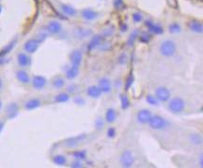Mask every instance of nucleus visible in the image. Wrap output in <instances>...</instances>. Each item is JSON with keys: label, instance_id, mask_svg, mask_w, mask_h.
I'll return each mask as SVG.
<instances>
[{"label": "nucleus", "instance_id": "obj_41", "mask_svg": "<svg viewBox=\"0 0 203 168\" xmlns=\"http://www.w3.org/2000/svg\"><path fill=\"white\" fill-rule=\"evenodd\" d=\"M107 136L109 138H114L116 136V129L115 128H109L107 130Z\"/></svg>", "mask_w": 203, "mask_h": 168}, {"label": "nucleus", "instance_id": "obj_49", "mask_svg": "<svg viewBox=\"0 0 203 168\" xmlns=\"http://www.w3.org/2000/svg\"><path fill=\"white\" fill-rule=\"evenodd\" d=\"M2 85H3V83H2V80H1V78H0V89H1Z\"/></svg>", "mask_w": 203, "mask_h": 168}, {"label": "nucleus", "instance_id": "obj_6", "mask_svg": "<svg viewBox=\"0 0 203 168\" xmlns=\"http://www.w3.org/2000/svg\"><path fill=\"white\" fill-rule=\"evenodd\" d=\"M150 117H151V113L149 110H147V109H143V110L138 111L136 115V119L141 124L148 123Z\"/></svg>", "mask_w": 203, "mask_h": 168}, {"label": "nucleus", "instance_id": "obj_33", "mask_svg": "<svg viewBox=\"0 0 203 168\" xmlns=\"http://www.w3.org/2000/svg\"><path fill=\"white\" fill-rule=\"evenodd\" d=\"M74 157L76 160H79V161H82V160H85L87 157V152L85 150H77L74 152Z\"/></svg>", "mask_w": 203, "mask_h": 168}, {"label": "nucleus", "instance_id": "obj_5", "mask_svg": "<svg viewBox=\"0 0 203 168\" xmlns=\"http://www.w3.org/2000/svg\"><path fill=\"white\" fill-rule=\"evenodd\" d=\"M155 97L157 98L159 102H166L170 99L171 94H170V91H169L168 89H167V87L159 86L155 90Z\"/></svg>", "mask_w": 203, "mask_h": 168}, {"label": "nucleus", "instance_id": "obj_27", "mask_svg": "<svg viewBox=\"0 0 203 168\" xmlns=\"http://www.w3.org/2000/svg\"><path fill=\"white\" fill-rule=\"evenodd\" d=\"M16 40H12L11 43H8L6 47H4L3 49H2V51L0 52V56H5L7 54H8L10 53V51L12 49H13V47L15 46V43H16Z\"/></svg>", "mask_w": 203, "mask_h": 168}, {"label": "nucleus", "instance_id": "obj_28", "mask_svg": "<svg viewBox=\"0 0 203 168\" xmlns=\"http://www.w3.org/2000/svg\"><path fill=\"white\" fill-rule=\"evenodd\" d=\"M69 99H70V96L68 95L67 93H60V94H58V95L56 96V97H55V102L62 103V102H68Z\"/></svg>", "mask_w": 203, "mask_h": 168}, {"label": "nucleus", "instance_id": "obj_45", "mask_svg": "<svg viewBox=\"0 0 203 168\" xmlns=\"http://www.w3.org/2000/svg\"><path fill=\"white\" fill-rule=\"evenodd\" d=\"M71 167H75V168H78V167H82V162L79 161V160H76L75 162H74L71 165Z\"/></svg>", "mask_w": 203, "mask_h": 168}, {"label": "nucleus", "instance_id": "obj_29", "mask_svg": "<svg viewBox=\"0 0 203 168\" xmlns=\"http://www.w3.org/2000/svg\"><path fill=\"white\" fill-rule=\"evenodd\" d=\"M139 36V31L138 29H134V30L131 33L130 36H129V39H128V41H127V43H128L129 46H132L134 43V40L137 39V37Z\"/></svg>", "mask_w": 203, "mask_h": 168}, {"label": "nucleus", "instance_id": "obj_52", "mask_svg": "<svg viewBox=\"0 0 203 168\" xmlns=\"http://www.w3.org/2000/svg\"><path fill=\"white\" fill-rule=\"evenodd\" d=\"M35 1H38V0H35Z\"/></svg>", "mask_w": 203, "mask_h": 168}, {"label": "nucleus", "instance_id": "obj_9", "mask_svg": "<svg viewBox=\"0 0 203 168\" xmlns=\"http://www.w3.org/2000/svg\"><path fill=\"white\" fill-rule=\"evenodd\" d=\"M39 41H38L37 40H34V39H30V40H28L27 43H24V50L27 51V53H35L38 48H39Z\"/></svg>", "mask_w": 203, "mask_h": 168}, {"label": "nucleus", "instance_id": "obj_18", "mask_svg": "<svg viewBox=\"0 0 203 168\" xmlns=\"http://www.w3.org/2000/svg\"><path fill=\"white\" fill-rule=\"evenodd\" d=\"M40 106H41V100L37 98L28 100L27 102L24 103V108L27 109V110H34V109H36Z\"/></svg>", "mask_w": 203, "mask_h": 168}, {"label": "nucleus", "instance_id": "obj_51", "mask_svg": "<svg viewBox=\"0 0 203 168\" xmlns=\"http://www.w3.org/2000/svg\"><path fill=\"white\" fill-rule=\"evenodd\" d=\"M0 11H1V7H0Z\"/></svg>", "mask_w": 203, "mask_h": 168}, {"label": "nucleus", "instance_id": "obj_24", "mask_svg": "<svg viewBox=\"0 0 203 168\" xmlns=\"http://www.w3.org/2000/svg\"><path fill=\"white\" fill-rule=\"evenodd\" d=\"M79 73V67L78 66H74L73 65L71 67V68L67 70V72H66V77L68 79H74L75 77H77V75Z\"/></svg>", "mask_w": 203, "mask_h": 168}, {"label": "nucleus", "instance_id": "obj_14", "mask_svg": "<svg viewBox=\"0 0 203 168\" xmlns=\"http://www.w3.org/2000/svg\"><path fill=\"white\" fill-rule=\"evenodd\" d=\"M98 86L100 87L102 93H108V92L111 91V82L106 77L100 79Z\"/></svg>", "mask_w": 203, "mask_h": 168}, {"label": "nucleus", "instance_id": "obj_3", "mask_svg": "<svg viewBox=\"0 0 203 168\" xmlns=\"http://www.w3.org/2000/svg\"><path fill=\"white\" fill-rule=\"evenodd\" d=\"M148 123H149L150 127L155 131H163L167 128V121L163 116L158 115L151 116Z\"/></svg>", "mask_w": 203, "mask_h": 168}, {"label": "nucleus", "instance_id": "obj_50", "mask_svg": "<svg viewBox=\"0 0 203 168\" xmlns=\"http://www.w3.org/2000/svg\"><path fill=\"white\" fill-rule=\"evenodd\" d=\"M1 107H2V102H1V100H0V109H1Z\"/></svg>", "mask_w": 203, "mask_h": 168}, {"label": "nucleus", "instance_id": "obj_1", "mask_svg": "<svg viewBox=\"0 0 203 168\" xmlns=\"http://www.w3.org/2000/svg\"><path fill=\"white\" fill-rule=\"evenodd\" d=\"M177 46L176 43L171 40H164L160 45V53L163 56L171 57L176 54Z\"/></svg>", "mask_w": 203, "mask_h": 168}, {"label": "nucleus", "instance_id": "obj_42", "mask_svg": "<svg viewBox=\"0 0 203 168\" xmlns=\"http://www.w3.org/2000/svg\"><path fill=\"white\" fill-rule=\"evenodd\" d=\"M74 102L76 104H80V105H84L85 104V100L81 97V96H77L74 99Z\"/></svg>", "mask_w": 203, "mask_h": 168}, {"label": "nucleus", "instance_id": "obj_17", "mask_svg": "<svg viewBox=\"0 0 203 168\" xmlns=\"http://www.w3.org/2000/svg\"><path fill=\"white\" fill-rule=\"evenodd\" d=\"M18 64L23 67V68H25V67H28L31 64V58L29 57L27 54L21 53L18 54Z\"/></svg>", "mask_w": 203, "mask_h": 168}, {"label": "nucleus", "instance_id": "obj_43", "mask_svg": "<svg viewBox=\"0 0 203 168\" xmlns=\"http://www.w3.org/2000/svg\"><path fill=\"white\" fill-rule=\"evenodd\" d=\"M126 60H127L126 54H122L121 56H120V58H118V63H120V64H124V63H126Z\"/></svg>", "mask_w": 203, "mask_h": 168}, {"label": "nucleus", "instance_id": "obj_19", "mask_svg": "<svg viewBox=\"0 0 203 168\" xmlns=\"http://www.w3.org/2000/svg\"><path fill=\"white\" fill-rule=\"evenodd\" d=\"M87 94L90 96V98H99L100 96L102 95V91L100 89L99 86H90L88 89H87Z\"/></svg>", "mask_w": 203, "mask_h": 168}, {"label": "nucleus", "instance_id": "obj_7", "mask_svg": "<svg viewBox=\"0 0 203 168\" xmlns=\"http://www.w3.org/2000/svg\"><path fill=\"white\" fill-rule=\"evenodd\" d=\"M70 60L71 63L74 66H80L83 60V54L81 53V51L79 50H74V51L71 52V54H70Z\"/></svg>", "mask_w": 203, "mask_h": 168}, {"label": "nucleus", "instance_id": "obj_16", "mask_svg": "<svg viewBox=\"0 0 203 168\" xmlns=\"http://www.w3.org/2000/svg\"><path fill=\"white\" fill-rule=\"evenodd\" d=\"M145 26H146L148 28H149L150 32H151L152 34L160 35V34H162V33L164 32V29H163L162 26H158V24H153L152 22H150V21H146Z\"/></svg>", "mask_w": 203, "mask_h": 168}, {"label": "nucleus", "instance_id": "obj_26", "mask_svg": "<svg viewBox=\"0 0 203 168\" xmlns=\"http://www.w3.org/2000/svg\"><path fill=\"white\" fill-rule=\"evenodd\" d=\"M61 10L64 12V14L68 15V16H74L76 14V10L74 9L73 7L68 6V5H61Z\"/></svg>", "mask_w": 203, "mask_h": 168}, {"label": "nucleus", "instance_id": "obj_20", "mask_svg": "<svg viewBox=\"0 0 203 168\" xmlns=\"http://www.w3.org/2000/svg\"><path fill=\"white\" fill-rule=\"evenodd\" d=\"M82 17L87 21H92L98 17V13L92 10L87 9L82 11Z\"/></svg>", "mask_w": 203, "mask_h": 168}, {"label": "nucleus", "instance_id": "obj_12", "mask_svg": "<svg viewBox=\"0 0 203 168\" xmlns=\"http://www.w3.org/2000/svg\"><path fill=\"white\" fill-rule=\"evenodd\" d=\"M103 43V36L100 35H96L94 37H92V39L90 40V43L88 45V51H92L96 48H98L99 46L102 45Z\"/></svg>", "mask_w": 203, "mask_h": 168}, {"label": "nucleus", "instance_id": "obj_2", "mask_svg": "<svg viewBox=\"0 0 203 168\" xmlns=\"http://www.w3.org/2000/svg\"><path fill=\"white\" fill-rule=\"evenodd\" d=\"M168 100L169 102L167 104V108L170 112L174 113V114H180L184 110L185 102L183 99L180 97H175L173 99H169Z\"/></svg>", "mask_w": 203, "mask_h": 168}, {"label": "nucleus", "instance_id": "obj_4", "mask_svg": "<svg viewBox=\"0 0 203 168\" xmlns=\"http://www.w3.org/2000/svg\"><path fill=\"white\" fill-rule=\"evenodd\" d=\"M120 163L122 167H132L134 163V156L131 150H124L120 157Z\"/></svg>", "mask_w": 203, "mask_h": 168}, {"label": "nucleus", "instance_id": "obj_13", "mask_svg": "<svg viewBox=\"0 0 203 168\" xmlns=\"http://www.w3.org/2000/svg\"><path fill=\"white\" fill-rule=\"evenodd\" d=\"M46 79L43 76H41V75H36L34 76L32 79V85L35 87L36 89H41L46 86Z\"/></svg>", "mask_w": 203, "mask_h": 168}, {"label": "nucleus", "instance_id": "obj_25", "mask_svg": "<svg viewBox=\"0 0 203 168\" xmlns=\"http://www.w3.org/2000/svg\"><path fill=\"white\" fill-rule=\"evenodd\" d=\"M189 141L192 145L200 146L202 143V137L197 133H191L189 135Z\"/></svg>", "mask_w": 203, "mask_h": 168}, {"label": "nucleus", "instance_id": "obj_23", "mask_svg": "<svg viewBox=\"0 0 203 168\" xmlns=\"http://www.w3.org/2000/svg\"><path fill=\"white\" fill-rule=\"evenodd\" d=\"M117 119V113L114 108H108L105 114V120L108 123H113Z\"/></svg>", "mask_w": 203, "mask_h": 168}, {"label": "nucleus", "instance_id": "obj_36", "mask_svg": "<svg viewBox=\"0 0 203 168\" xmlns=\"http://www.w3.org/2000/svg\"><path fill=\"white\" fill-rule=\"evenodd\" d=\"M181 26L180 24H178L176 23L174 24H171L170 26H169V31H170L171 33H179L181 32Z\"/></svg>", "mask_w": 203, "mask_h": 168}, {"label": "nucleus", "instance_id": "obj_21", "mask_svg": "<svg viewBox=\"0 0 203 168\" xmlns=\"http://www.w3.org/2000/svg\"><path fill=\"white\" fill-rule=\"evenodd\" d=\"M16 77L22 84H28L29 81H30V78H29L28 73L25 70H23L17 71Z\"/></svg>", "mask_w": 203, "mask_h": 168}, {"label": "nucleus", "instance_id": "obj_37", "mask_svg": "<svg viewBox=\"0 0 203 168\" xmlns=\"http://www.w3.org/2000/svg\"><path fill=\"white\" fill-rule=\"evenodd\" d=\"M114 28H115V27H114L113 26H111L110 27H107V28L104 29V31H103V36H104V38L110 37V36H111V35L113 34V33H114V30H115Z\"/></svg>", "mask_w": 203, "mask_h": 168}, {"label": "nucleus", "instance_id": "obj_34", "mask_svg": "<svg viewBox=\"0 0 203 168\" xmlns=\"http://www.w3.org/2000/svg\"><path fill=\"white\" fill-rule=\"evenodd\" d=\"M146 100L148 103L150 104V105H156V106L159 105V100H157V98L152 95H148L146 97Z\"/></svg>", "mask_w": 203, "mask_h": 168}, {"label": "nucleus", "instance_id": "obj_10", "mask_svg": "<svg viewBox=\"0 0 203 168\" xmlns=\"http://www.w3.org/2000/svg\"><path fill=\"white\" fill-rule=\"evenodd\" d=\"M91 34H92L91 29H88V28H76L74 32V37L78 40L86 39V38L90 37Z\"/></svg>", "mask_w": 203, "mask_h": 168}, {"label": "nucleus", "instance_id": "obj_11", "mask_svg": "<svg viewBox=\"0 0 203 168\" xmlns=\"http://www.w3.org/2000/svg\"><path fill=\"white\" fill-rule=\"evenodd\" d=\"M86 138H87L86 134H80V135H78V136L70 138L69 140H67L65 145L68 146V148H74V146H76L77 145H79L81 142L85 141Z\"/></svg>", "mask_w": 203, "mask_h": 168}, {"label": "nucleus", "instance_id": "obj_48", "mask_svg": "<svg viewBox=\"0 0 203 168\" xmlns=\"http://www.w3.org/2000/svg\"><path fill=\"white\" fill-rule=\"evenodd\" d=\"M3 128H4V122H2V121H0V132H2Z\"/></svg>", "mask_w": 203, "mask_h": 168}, {"label": "nucleus", "instance_id": "obj_35", "mask_svg": "<svg viewBox=\"0 0 203 168\" xmlns=\"http://www.w3.org/2000/svg\"><path fill=\"white\" fill-rule=\"evenodd\" d=\"M104 124L105 122L103 117H101V116L97 117V119L95 120V127L97 130H103L104 127Z\"/></svg>", "mask_w": 203, "mask_h": 168}, {"label": "nucleus", "instance_id": "obj_31", "mask_svg": "<svg viewBox=\"0 0 203 168\" xmlns=\"http://www.w3.org/2000/svg\"><path fill=\"white\" fill-rule=\"evenodd\" d=\"M52 84L56 89H61V87L65 85V81H64V79L61 77H56L53 80Z\"/></svg>", "mask_w": 203, "mask_h": 168}, {"label": "nucleus", "instance_id": "obj_44", "mask_svg": "<svg viewBox=\"0 0 203 168\" xmlns=\"http://www.w3.org/2000/svg\"><path fill=\"white\" fill-rule=\"evenodd\" d=\"M46 37H47V34H46V33H40L39 34V38H38V41H39V43H41V41H43L45 39H46Z\"/></svg>", "mask_w": 203, "mask_h": 168}, {"label": "nucleus", "instance_id": "obj_8", "mask_svg": "<svg viewBox=\"0 0 203 168\" xmlns=\"http://www.w3.org/2000/svg\"><path fill=\"white\" fill-rule=\"evenodd\" d=\"M18 112H19V106L16 102H11L6 107V114L10 119H14L18 115Z\"/></svg>", "mask_w": 203, "mask_h": 168}, {"label": "nucleus", "instance_id": "obj_46", "mask_svg": "<svg viewBox=\"0 0 203 168\" xmlns=\"http://www.w3.org/2000/svg\"><path fill=\"white\" fill-rule=\"evenodd\" d=\"M122 6V0H115V8L116 9H120Z\"/></svg>", "mask_w": 203, "mask_h": 168}, {"label": "nucleus", "instance_id": "obj_15", "mask_svg": "<svg viewBox=\"0 0 203 168\" xmlns=\"http://www.w3.org/2000/svg\"><path fill=\"white\" fill-rule=\"evenodd\" d=\"M61 24L57 22V21H51L47 24V31L51 33V34H57V33L61 31Z\"/></svg>", "mask_w": 203, "mask_h": 168}, {"label": "nucleus", "instance_id": "obj_47", "mask_svg": "<svg viewBox=\"0 0 203 168\" xmlns=\"http://www.w3.org/2000/svg\"><path fill=\"white\" fill-rule=\"evenodd\" d=\"M127 28H128V26H127V24H122L121 26H120V31H121V32H126V31H127Z\"/></svg>", "mask_w": 203, "mask_h": 168}, {"label": "nucleus", "instance_id": "obj_38", "mask_svg": "<svg viewBox=\"0 0 203 168\" xmlns=\"http://www.w3.org/2000/svg\"><path fill=\"white\" fill-rule=\"evenodd\" d=\"M133 83H134V75H133V73H131V74L129 75V77L127 78V80H126V84H125V90H129L130 87L132 86Z\"/></svg>", "mask_w": 203, "mask_h": 168}, {"label": "nucleus", "instance_id": "obj_32", "mask_svg": "<svg viewBox=\"0 0 203 168\" xmlns=\"http://www.w3.org/2000/svg\"><path fill=\"white\" fill-rule=\"evenodd\" d=\"M120 102H121V108L124 109V110L130 106L129 99L125 94H120Z\"/></svg>", "mask_w": 203, "mask_h": 168}, {"label": "nucleus", "instance_id": "obj_22", "mask_svg": "<svg viewBox=\"0 0 203 168\" xmlns=\"http://www.w3.org/2000/svg\"><path fill=\"white\" fill-rule=\"evenodd\" d=\"M188 26L190 28V30H192L195 33H202L203 31V26L200 22L198 21H191L189 23Z\"/></svg>", "mask_w": 203, "mask_h": 168}, {"label": "nucleus", "instance_id": "obj_40", "mask_svg": "<svg viewBox=\"0 0 203 168\" xmlns=\"http://www.w3.org/2000/svg\"><path fill=\"white\" fill-rule=\"evenodd\" d=\"M133 20L135 23H139L143 20V16L141 13H139V12H135V13L133 14Z\"/></svg>", "mask_w": 203, "mask_h": 168}, {"label": "nucleus", "instance_id": "obj_30", "mask_svg": "<svg viewBox=\"0 0 203 168\" xmlns=\"http://www.w3.org/2000/svg\"><path fill=\"white\" fill-rule=\"evenodd\" d=\"M53 162L57 165H64L67 162V159L65 156H63V155H57V156L54 157Z\"/></svg>", "mask_w": 203, "mask_h": 168}, {"label": "nucleus", "instance_id": "obj_39", "mask_svg": "<svg viewBox=\"0 0 203 168\" xmlns=\"http://www.w3.org/2000/svg\"><path fill=\"white\" fill-rule=\"evenodd\" d=\"M150 40V36L149 34H147V33H142V34L139 36V40H140L141 43H149Z\"/></svg>", "mask_w": 203, "mask_h": 168}]
</instances>
